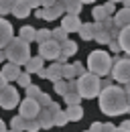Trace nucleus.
Returning <instances> with one entry per match:
<instances>
[{"mask_svg":"<svg viewBox=\"0 0 130 132\" xmlns=\"http://www.w3.org/2000/svg\"><path fill=\"white\" fill-rule=\"evenodd\" d=\"M35 10H37V16L45 18V20H55V18L63 16V8H61L59 2H55V4L49 6V8H35Z\"/></svg>","mask_w":130,"mask_h":132,"instance_id":"1a4fd4ad","label":"nucleus"},{"mask_svg":"<svg viewBox=\"0 0 130 132\" xmlns=\"http://www.w3.org/2000/svg\"><path fill=\"white\" fill-rule=\"evenodd\" d=\"M43 77H47V79H51V81L61 79V63H51L47 69L43 67Z\"/></svg>","mask_w":130,"mask_h":132,"instance_id":"6ab92c4d","label":"nucleus"},{"mask_svg":"<svg viewBox=\"0 0 130 132\" xmlns=\"http://www.w3.org/2000/svg\"><path fill=\"white\" fill-rule=\"evenodd\" d=\"M110 2H114V4H116V2H120V0H110Z\"/></svg>","mask_w":130,"mask_h":132,"instance_id":"8fccbe9b","label":"nucleus"},{"mask_svg":"<svg viewBox=\"0 0 130 132\" xmlns=\"http://www.w3.org/2000/svg\"><path fill=\"white\" fill-rule=\"evenodd\" d=\"M102 8H104V10H106V14L110 16V14H114V8H116V4H114V2H110V0H108V2H106V4L102 6Z\"/></svg>","mask_w":130,"mask_h":132,"instance_id":"ea45409f","label":"nucleus"},{"mask_svg":"<svg viewBox=\"0 0 130 132\" xmlns=\"http://www.w3.org/2000/svg\"><path fill=\"white\" fill-rule=\"evenodd\" d=\"M55 83V92L59 94V96H63L67 92H75V81L73 79H57Z\"/></svg>","mask_w":130,"mask_h":132,"instance_id":"dca6fc26","label":"nucleus"},{"mask_svg":"<svg viewBox=\"0 0 130 132\" xmlns=\"http://www.w3.org/2000/svg\"><path fill=\"white\" fill-rule=\"evenodd\" d=\"M94 39H96L100 45H108V43L112 41L110 31H108V29H104L100 22H94Z\"/></svg>","mask_w":130,"mask_h":132,"instance_id":"ddd939ff","label":"nucleus"},{"mask_svg":"<svg viewBox=\"0 0 130 132\" xmlns=\"http://www.w3.org/2000/svg\"><path fill=\"white\" fill-rule=\"evenodd\" d=\"M51 39H53V41H57V43H63L65 39H69V37H67V33H65L61 27H59V29L51 31Z\"/></svg>","mask_w":130,"mask_h":132,"instance_id":"2f4dec72","label":"nucleus"},{"mask_svg":"<svg viewBox=\"0 0 130 132\" xmlns=\"http://www.w3.org/2000/svg\"><path fill=\"white\" fill-rule=\"evenodd\" d=\"M4 59H6V55H4V49H0V63H4Z\"/></svg>","mask_w":130,"mask_h":132,"instance_id":"49530a36","label":"nucleus"},{"mask_svg":"<svg viewBox=\"0 0 130 132\" xmlns=\"http://www.w3.org/2000/svg\"><path fill=\"white\" fill-rule=\"evenodd\" d=\"M57 2L61 4L63 12H69V14H79L81 6H83L79 0H57Z\"/></svg>","mask_w":130,"mask_h":132,"instance_id":"f3484780","label":"nucleus"},{"mask_svg":"<svg viewBox=\"0 0 130 132\" xmlns=\"http://www.w3.org/2000/svg\"><path fill=\"white\" fill-rule=\"evenodd\" d=\"M0 132H6V124H4L2 120H0Z\"/></svg>","mask_w":130,"mask_h":132,"instance_id":"de8ad7c7","label":"nucleus"},{"mask_svg":"<svg viewBox=\"0 0 130 132\" xmlns=\"http://www.w3.org/2000/svg\"><path fill=\"white\" fill-rule=\"evenodd\" d=\"M39 45H41V49H39V57H41V59L55 61V59L59 57V53H61L59 43L53 41V39H49V41H45V43H39Z\"/></svg>","mask_w":130,"mask_h":132,"instance_id":"0eeeda50","label":"nucleus"},{"mask_svg":"<svg viewBox=\"0 0 130 132\" xmlns=\"http://www.w3.org/2000/svg\"><path fill=\"white\" fill-rule=\"evenodd\" d=\"M110 73H112V79L118 83H128L130 79V61L124 57V59H114L112 67H110Z\"/></svg>","mask_w":130,"mask_h":132,"instance_id":"39448f33","label":"nucleus"},{"mask_svg":"<svg viewBox=\"0 0 130 132\" xmlns=\"http://www.w3.org/2000/svg\"><path fill=\"white\" fill-rule=\"evenodd\" d=\"M14 81L18 83L20 87H27V85H31V73H27V71H25V73H18V77H16Z\"/></svg>","mask_w":130,"mask_h":132,"instance_id":"f704fd0d","label":"nucleus"},{"mask_svg":"<svg viewBox=\"0 0 130 132\" xmlns=\"http://www.w3.org/2000/svg\"><path fill=\"white\" fill-rule=\"evenodd\" d=\"M37 122L41 124V128H45V130H47V128L53 126V114L49 112L47 108H41V110H39V114H37Z\"/></svg>","mask_w":130,"mask_h":132,"instance_id":"aec40b11","label":"nucleus"},{"mask_svg":"<svg viewBox=\"0 0 130 132\" xmlns=\"http://www.w3.org/2000/svg\"><path fill=\"white\" fill-rule=\"evenodd\" d=\"M81 20H79V14H63V20H61V29H63L65 33H77V29H79Z\"/></svg>","mask_w":130,"mask_h":132,"instance_id":"f8f14e48","label":"nucleus"},{"mask_svg":"<svg viewBox=\"0 0 130 132\" xmlns=\"http://www.w3.org/2000/svg\"><path fill=\"white\" fill-rule=\"evenodd\" d=\"M51 39V31L49 29H39V31H35V41L37 43H45Z\"/></svg>","mask_w":130,"mask_h":132,"instance_id":"c85d7f7f","label":"nucleus"},{"mask_svg":"<svg viewBox=\"0 0 130 132\" xmlns=\"http://www.w3.org/2000/svg\"><path fill=\"white\" fill-rule=\"evenodd\" d=\"M4 55L8 61H12L16 65H25L27 59L31 57V43L22 41L20 37H12L10 43L4 47Z\"/></svg>","mask_w":130,"mask_h":132,"instance_id":"f03ea898","label":"nucleus"},{"mask_svg":"<svg viewBox=\"0 0 130 132\" xmlns=\"http://www.w3.org/2000/svg\"><path fill=\"white\" fill-rule=\"evenodd\" d=\"M25 130L27 132H39L41 130V124L37 122V118H29V120H25Z\"/></svg>","mask_w":130,"mask_h":132,"instance_id":"c756f323","label":"nucleus"},{"mask_svg":"<svg viewBox=\"0 0 130 132\" xmlns=\"http://www.w3.org/2000/svg\"><path fill=\"white\" fill-rule=\"evenodd\" d=\"M61 77L63 79H73L75 77V71H73V63H61Z\"/></svg>","mask_w":130,"mask_h":132,"instance_id":"bb28decb","label":"nucleus"},{"mask_svg":"<svg viewBox=\"0 0 130 132\" xmlns=\"http://www.w3.org/2000/svg\"><path fill=\"white\" fill-rule=\"evenodd\" d=\"M53 124H55V126H65V124H67V116H65V112L57 110V112L53 114Z\"/></svg>","mask_w":130,"mask_h":132,"instance_id":"473e14b6","label":"nucleus"},{"mask_svg":"<svg viewBox=\"0 0 130 132\" xmlns=\"http://www.w3.org/2000/svg\"><path fill=\"white\" fill-rule=\"evenodd\" d=\"M18 102H20V98H18V89L6 83V85L0 89V108H4V110H12V108L18 106Z\"/></svg>","mask_w":130,"mask_h":132,"instance_id":"423d86ee","label":"nucleus"},{"mask_svg":"<svg viewBox=\"0 0 130 132\" xmlns=\"http://www.w3.org/2000/svg\"><path fill=\"white\" fill-rule=\"evenodd\" d=\"M35 100H37V104H39L41 108H47L49 104L53 102V100H51V96H49V94H43V92H41V94H39V96H37Z\"/></svg>","mask_w":130,"mask_h":132,"instance_id":"c9c22d12","label":"nucleus"},{"mask_svg":"<svg viewBox=\"0 0 130 132\" xmlns=\"http://www.w3.org/2000/svg\"><path fill=\"white\" fill-rule=\"evenodd\" d=\"M128 128H130L128 122H122V126H120V128H116V126H114V130H112V132H128Z\"/></svg>","mask_w":130,"mask_h":132,"instance_id":"37998d69","label":"nucleus"},{"mask_svg":"<svg viewBox=\"0 0 130 132\" xmlns=\"http://www.w3.org/2000/svg\"><path fill=\"white\" fill-rule=\"evenodd\" d=\"M108 45H110V51H114V53H118V51H120V45H118V41H116V39H112Z\"/></svg>","mask_w":130,"mask_h":132,"instance_id":"79ce46f5","label":"nucleus"},{"mask_svg":"<svg viewBox=\"0 0 130 132\" xmlns=\"http://www.w3.org/2000/svg\"><path fill=\"white\" fill-rule=\"evenodd\" d=\"M0 73L4 75L6 81H14L16 77H18V73H20V65H16V63H12V61H8V63L2 65V71H0Z\"/></svg>","mask_w":130,"mask_h":132,"instance_id":"4468645a","label":"nucleus"},{"mask_svg":"<svg viewBox=\"0 0 130 132\" xmlns=\"http://www.w3.org/2000/svg\"><path fill=\"white\" fill-rule=\"evenodd\" d=\"M92 16H94V20H96V22H100V20H104V18L108 16V14H106V10H104L102 6H96V8L92 10Z\"/></svg>","mask_w":130,"mask_h":132,"instance_id":"e433bc0d","label":"nucleus"},{"mask_svg":"<svg viewBox=\"0 0 130 132\" xmlns=\"http://www.w3.org/2000/svg\"><path fill=\"white\" fill-rule=\"evenodd\" d=\"M81 100L83 98H81L77 92H67V94H63V102L67 106H75V104H79Z\"/></svg>","mask_w":130,"mask_h":132,"instance_id":"a878e982","label":"nucleus"},{"mask_svg":"<svg viewBox=\"0 0 130 132\" xmlns=\"http://www.w3.org/2000/svg\"><path fill=\"white\" fill-rule=\"evenodd\" d=\"M43 61H45V59H41V57H29L27 63H25L27 73H37L39 69H43Z\"/></svg>","mask_w":130,"mask_h":132,"instance_id":"5701e85b","label":"nucleus"},{"mask_svg":"<svg viewBox=\"0 0 130 132\" xmlns=\"http://www.w3.org/2000/svg\"><path fill=\"white\" fill-rule=\"evenodd\" d=\"M12 37H14L12 24H10L8 20L0 18V49H4V47L10 43V39H12Z\"/></svg>","mask_w":130,"mask_h":132,"instance_id":"9b49d317","label":"nucleus"},{"mask_svg":"<svg viewBox=\"0 0 130 132\" xmlns=\"http://www.w3.org/2000/svg\"><path fill=\"white\" fill-rule=\"evenodd\" d=\"M81 4H92V2H96V0H79Z\"/></svg>","mask_w":130,"mask_h":132,"instance_id":"09e8293b","label":"nucleus"},{"mask_svg":"<svg viewBox=\"0 0 130 132\" xmlns=\"http://www.w3.org/2000/svg\"><path fill=\"white\" fill-rule=\"evenodd\" d=\"M29 8H41V0H22Z\"/></svg>","mask_w":130,"mask_h":132,"instance_id":"a19ab883","label":"nucleus"},{"mask_svg":"<svg viewBox=\"0 0 130 132\" xmlns=\"http://www.w3.org/2000/svg\"><path fill=\"white\" fill-rule=\"evenodd\" d=\"M128 20H130V12L128 8H122V10H118L116 14L112 16V22L116 29H122V27H128Z\"/></svg>","mask_w":130,"mask_h":132,"instance_id":"2eb2a0df","label":"nucleus"},{"mask_svg":"<svg viewBox=\"0 0 130 132\" xmlns=\"http://www.w3.org/2000/svg\"><path fill=\"white\" fill-rule=\"evenodd\" d=\"M25 89H27V98H32V100H35L37 96H39V94H41V87H39V85H35V83L27 85Z\"/></svg>","mask_w":130,"mask_h":132,"instance_id":"4c0bfd02","label":"nucleus"},{"mask_svg":"<svg viewBox=\"0 0 130 132\" xmlns=\"http://www.w3.org/2000/svg\"><path fill=\"white\" fill-rule=\"evenodd\" d=\"M59 49H61V53H59V63H65L71 55H75L77 53V43L75 41H69V39H65L63 43H59Z\"/></svg>","mask_w":130,"mask_h":132,"instance_id":"9d476101","label":"nucleus"},{"mask_svg":"<svg viewBox=\"0 0 130 132\" xmlns=\"http://www.w3.org/2000/svg\"><path fill=\"white\" fill-rule=\"evenodd\" d=\"M114 130V124L112 122H106V124H102V122H94L92 124V128L87 132H112Z\"/></svg>","mask_w":130,"mask_h":132,"instance_id":"393cba45","label":"nucleus"},{"mask_svg":"<svg viewBox=\"0 0 130 132\" xmlns=\"http://www.w3.org/2000/svg\"><path fill=\"white\" fill-rule=\"evenodd\" d=\"M16 0H0V14L4 16V14H8L10 10H12V6H14Z\"/></svg>","mask_w":130,"mask_h":132,"instance_id":"72a5a7b5","label":"nucleus"},{"mask_svg":"<svg viewBox=\"0 0 130 132\" xmlns=\"http://www.w3.org/2000/svg\"><path fill=\"white\" fill-rule=\"evenodd\" d=\"M65 116H67V122H79L81 118H83V110H81L79 104H75V106H67Z\"/></svg>","mask_w":130,"mask_h":132,"instance_id":"412c9836","label":"nucleus"},{"mask_svg":"<svg viewBox=\"0 0 130 132\" xmlns=\"http://www.w3.org/2000/svg\"><path fill=\"white\" fill-rule=\"evenodd\" d=\"M73 71H75V75H83L85 73V65L77 61V63H73Z\"/></svg>","mask_w":130,"mask_h":132,"instance_id":"58836bf2","label":"nucleus"},{"mask_svg":"<svg viewBox=\"0 0 130 132\" xmlns=\"http://www.w3.org/2000/svg\"><path fill=\"white\" fill-rule=\"evenodd\" d=\"M116 41H118V45H120V51H126V53H128V49H130V31H128V27H122V29L118 31Z\"/></svg>","mask_w":130,"mask_h":132,"instance_id":"a211bd4d","label":"nucleus"},{"mask_svg":"<svg viewBox=\"0 0 130 132\" xmlns=\"http://www.w3.org/2000/svg\"><path fill=\"white\" fill-rule=\"evenodd\" d=\"M18 104H20V108H18V116H22L25 120H29V118H37L39 110H41V106L37 104V100H32V98H25L22 102H18Z\"/></svg>","mask_w":130,"mask_h":132,"instance_id":"6e6552de","label":"nucleus"},{"mask_svg":"<svg viewBox=\"0 0 130 132\" xmlns=\"http://www.w3.org/2000/svg\"><path fill=\"white\" fill-rule=\"evenodd\" d=\"M18 37H20L22 41H27V43H31V41H35V29L27 24V27H22V29H20V35H18Z\"/></svg>","mask_w":130,"mask_h":132,"instance_id":"cd10ccee","label":"nucleus"},{"mask_svg":"<svg viewBox=\"0 0 130 132\" xmlns=\"http://www.w3.org/2000/svg\"><path fill=\"white\" fill-rule=\"evenodd\" d=\"M100 89H102L100 87V77L94 75V73H83V75H79V79L75 81V92L85 100L98 98Z\"/></svg>","mask_w":130,"mask_h":132,"instance_id":"20e7f679","label":"nucleus"},{"mask_svg":"<svg viewBox=\"0 0 130 132\" xmlns=\"http://www.w3.org/2000/svg\"><path fill=\"white\" fill-rule=\"evenodd\" d=\"M10 12H12L16 18H27V16H29V12H31V8H29V6H27L22 0H16Z\"/></svg>","mask_w":130,"mask_h":132,"instance_id":"4be33fe9","label":"nucleus"},{"mask_svg":"<svg viewBox=\"0 0 130 132\" xmlns=\"http://www.w3.org/2000/svg\"><path fill=\"white\" fill-rule=\"evenodd\" d=\"M55 2H57V0H41V6H43V8H49V6H53Z\"/></svg>","mask_w":130,"mask_h":132,"instance_id":"c03bdc74","label":"nucleus"},{"mask_svg":"<svg viewBox=\"0 0 130 132\" xmlns=\"http://www.w3.org/2000/svg\"><path fill=\"white\" fill-rule=\"evenodd\" d=\"M77 33H79V37L83 41H92V39H94V22H85V24L81 22Z\"/></svg>","mask_w":130,"mask_h":132,"instance_id":"b1692460","label":"nucleus"},{"mask_svg":"<svg viewBox=\"0 0 130 132\" xmlns=\"http://www.w3.org/2000/svg\"><path fill=\"white\" fill-rule=\"evenodd\" d=\"M126 87H118V85H108L104 89H100L98 100H100V110L106 116H122L128 112L130 100H128V83H124Z\"/></svg>","mask_w":130,"mask_h":132,"instance_id":"f257e3e1","label":"nucleus"},{"mask_svg":"<svg viewBox=\"0 0 130 132\" xmlns=\"http://www.w3.org/2000/svg\"><path fill=\"white\" fill-rule=\"evenodd\" d=\"M85 132H87V130H85Z\"/></svg>","mask_w":130,"mask_h":132,"instance_id":"3c124183","label":"nucleus"},{"mask_svg":"<svg viewBox=\"0 0 130 132\" xmlns=\"http://www.w3.org/2000/svg\"><path fill=\"white\" fill-rule=\"evenodd\" d=\"M6 79H4V75H2V73H0V89H2V87H4V85H6Z\"/></svg>","mask_w":130,"mask_h":132,"instance_id":"a18cd8bd","label":"nucleus"},{"mask_svg":"<svg viewBox=\"0 0 130 132\" xmlns=\"http://www.w3.org/2000/svg\"><path fill=\"white\" fill-rule=\"evenodd\" d=\"M110 67H112V57L106 51L98 49V51L90 53V57H87V69H90V73L102 77V75L110 73Z\"/></svg>","mask_w":130,"mask_h":132,"instance_id":"7ed1b4c3","label":"nucleus"},{"mask_svg":"<svg viewBox=\"0 0 130 132\" xmlns=\"http://www.w3.org/2000/svg\"><path fill=\"white\" fill-rule=\"evenodd\" d=\"M10 128L22 132V130H25V118H22V116H14V118L10 120Z\"/></svg>","mask_w":130,"mask_h":132,"instance_id":"7c9ffc66","label":"nucleus"}]
</instances>
